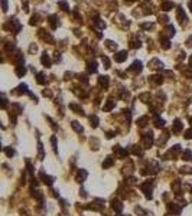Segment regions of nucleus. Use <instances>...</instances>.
Instances as JSON below:
<instances>
[{"label":"nucleus","mask_w":192,"mask_h":216,"mask_svg":"<svg viewBox=\"0 0 192 216\" xmlns=\"http://www.w3.org/2000/svg\"><path fill=\"white\" fill-rule=\"evenodd\" d=\"M160 45H162V48H163V49H169V46H170L169 41H167V39H165V38H163V39H160Z\"/></svg>","instance_id":"7c9ffc66"},{"label":"nucleus","mask_w":192,"mask_h":216,"mask_svg":"<svg viewBox=\"0 0 192 216\" xmlns=\"http://www.w3.org/2000/svg\"><path fill=\"white\" fill-rule=\"evenodd\" d=\"M88 72H91V74L97 72V62L95 61H90L88 62Z\"/></svg>","instance_id":"aec40b11"},{"label":"nucleus","mask_w":192,"mask_h":216,"mask_svg":"<svg viewBox=\"0 0 192 216\" xmlns=\"http://www.w3.org/2000/svg\"><path fill=\"white\" fill-rule=\"evenodd\" d=\"M172 189H173V190H179V189H181V182H179V180H175V183H172Z\"/></svg>","instance_id":"c9c22d12"},{"label":"nucleus","mask_w":192,"mask_h":216,"mask_svg":"<svg viewBox=\"0 0 192 216\" xmlns=\"http://www.w3.org/2000/svg\"><path fill=\"white\" fill-rule=\"evenodd\" d=\"M55 61H61V55H59V52H55Z\"/></svg>","instance_id":"de8ad7c7"},{"label":"nucleus","mask_w":192,"mask_h":216,"mask_svg":"<svg viewBox=\"0 0 192 216\" xmlns=\"http://www.w3.org/2000/svg\"><path fill=\"white\" fill-rule=\"evenodd\" d=\"M142 143H143V147H144V149H149L152 146V143H153V133H152V131H147V133L142 137Z\"/></svg>","instance_id":"f257e3e1"},{"label":"nucleus","mask_w":192,"mask_h":216,"mask_svg":"<svg viewBox=\"0 0 192 216\" xmlns=\"http://www.w3.org/2000/svg\"><path fill=\"white\" fill-rule=\"evenodd\" d=\"M26 74V68L23 65H17L16 67V75L17 76H23Z\"/></svg>","instance_id":"4be33fe9"},{"label":"nucleus","mask_w":192,"mask_h":216,"mask_svg":"<svg viewBox=\"0 0 192 216\" xmlns=\"http://www.w3.org/2000/svg\"><path fill=\"white\" fill-rule=\"evenodd\" d=\"M90 123H91V127H94V128H95V127L98 125V117H97V115H91V117H90Z\"/></svg>","instance_id":"a878e982"},{"label":"nucleus","mask_w":192,"mask_h":216,"mask_svg":"<svg viewBox=\"0 0 192 216\" xmlns=\"http://www.w3.org/2000/svg\"><path fill=\"white\" fill-rule=\"evenodd\" d=\"M167 209H169V212H170V213H175V215H179V213H181V208H179V206H176L175 203L167 205Z\"/></svg>","instance_id":"ddd939ff"},{"label":"nucleus","mask_w":192,"mask_h":216,"mask_svg":"<svg viewBox=\"0 0 192 216\" xmlns=\"http://www.w3.org/2000/svg\"><path fill=\"white\" fill-rule=\"evenodd\" d=\"M126 59H127V52L126 50H120V52H117L116 55H114V61L116 62H124Z\"/></svg>","instance_id":"39448f33"},{"label":"nucleus","mask_w":192,"mask_h":216,"mask_svg":"<svg viewBox=\"0 0 192 216\" xmlns=\"http://www.w3.org/2000/svg\"><path fill=\"white\" fill-rule=\"evenodd\" d=\"M165 32H166L167 36H172V35H175V27H173L172 25H167V27H166V30H165Z\"/></svg>","instance_id":"c756f323"},{"label":"nucleus","mask_w":192,"mask_h":216,"mask_svg":"<svg viewBox=\"0 0 192 216\" xmlns=\"http://www.w3.org/2000/svg\"><path fill=\"white\" fill-rule=\"evenodd\" d=\"M69 108H71V109H74L77 114H80V115H84V109H83L81 107H78L77 104H69Z\"/></svg>","instance_id":"412c9836"},{"label":"nucleus","mask_w":192,"mask_h":216,"mask_svg":"<svg viewBox=\"0 0 192 216\" xmlns=\"http://www.w3.org/2000/svg\"><path fill=\"white\" fill-rule=\"evenodd\" d=\"M182 121L181 120H175L173 121V125H172V130H173V133H179L181 130H182Z\"/></svg>","instance_id":"9b49d317"},{"label":"nucleus","mask_w":192,"mask_h":216,"mask_svg":"<svg viewBox=\"0 0 192 216\" xmlns=\"http://www.w3.org/2000/svg\"><path fill=\"white\" fill-rule=\"evenodd\" d=\"M182 158H184L185 161H191V160H192V153H191V150H185L184 154H182Z\"/></svg>","instance_id":"5701e85b"},{"label":"nucleus","mask_w":192,"mask_h":216,"mask_svg":"<svg viewBox=\"0 0 192 216\" xmlns=\"http://www.w3.org/2000/svg\"><path fill=\"white\" fill-rule=\"evenodd\" d=\"M159 22H160V23H166L167 16H165V15H163V16H159Z\"/></svg>","instance_id":"37998d69"},{"label":"nucleus","mask_w":192,"mask_h":216,"mask_svg":"<svg viewBox=\"0 0 192 216\" xmlns=\"http://www.w3.org/2000/svg\"><path fill=\"white\" fill-rule=\"evenodd\" d=\"M113 150H114V153H117V154H118L120 157H126V156H127V150L121 149L120 146H116V147H114Z\"/></svg>","instance_id":"2eb2a0df"},{"label":"nucleus","mask_w":192,"mask_h":216,"mask_svg":"<svg viewBox=\"0 0 192 216\" xmlns=\"http://www.w3.org/2000/svg\"><path fill=\"white\" fill-rule=\"evenodd\" d=\"M162 76H158V75H153V76H149V82L155 84V85H159V84H162Z\"/></svg>","instance_id":"a211bd4d"},{"label":"nucleus","mask_w":192,"mask_h":216,"mask_svg":"<svg viewBox=\"0 0 192 216\" xmlns=\"http://www.w3.org/2000/svg\"><path fill=\"white\" fill-rule=\"evenodd\" d=\"M129 71H132V72H140V71H142V62H140V61H134L133 64H132V67L129 68Z\"/></svg>","instance_id":"0eeeda50"},{"label":"nucleus","mask_w":192,"mask_h":216,"mask_svg":"<svg viewBox=\"0 0 192 216\" xmlns=\"http://www.w3.org/2000/svg\"><path fill=\"white\" fill-rule=\"evenodd\" d=\"M113 161H114V160H113V157H107L106 160H104V163H103V167H104V169L110 167L111 164H113Z\"/></svg>","instance_id":"c85d7f7f"},{"label":"nucleus","mask_w":192,"mask_h":216,"mask_svg":"<svg viewBox=\"0 0 192 216\" xmlns=\"http://www.w3.org/2000/svg\"><path fill=\"white\" fill-rule=\"evenodd\" d=\"M142 27H143V29H152V27H153V25H152V23H143Z\"/></svg>","instance_id":"c03bdc74"},{"label":"nucleus","mask_w":192,"mask_h":216,"mask_svg":"<svg viewBox=\"0 0 192 216\" xmlns=\"http://www.w3.org/2000/svg\"><path fill=\"white\" fill-rule=\"evenodd\" d=\"M109 76H104V75H101V76H98V84H100L101 87H104V88H107L109 87Z\"/></svg>","instance_id":"f8f14e48"},{"label":"nucleus","mask_w":192,"mask_h":216,"mask_svg":"<svg viewBox=\"0 0 192 216\" xmlns=\"http://www.w3.org/2000/svg\"><path fill=\"white\" fill-rule=\"evenodd\" d=\"M72 128H74V130H75L77 133H83V127H81V125H80V123H77V121H72Z\"/></svg>","instance_id":"bb28decb"},{"label":"nucleus","mask_w":192,"mask_h":216,"mask_svg":"<svg viewBox=\"0 0 192 216\" xmlns=\"http://www.w3.org/2000/svg\"><path fill=\"white\" fill-rule=\"evenodd\" d=\"M1 7L3 12H7V0H1Z\"/></svg>","instance_id":"79ce46f5"},{"label":"nucleus","mask_w":192,"mask_h":216,"mask_svg":"<svg viewBox=\"0 0 192 216\" xmlns=\"http://www.w3.org/2000/svg\"><path fill=\"white\" fill-rule=\"evenodd\" d=\"M101 61H103V64L106 65L104 68H107V69H109V68H110V61H109V58H107V56H103V58H101Z\"/></svg>","instance_id":"e433bc0d"},{"label":"nucleus","mask_w":192,"mask_h":216,"mask_svg":"<svg viewBox=\"0 0 192 216\" xmlns=\"http://www.w3.org/2000/svg\"><path fill=\"white\" fill-rule=\"evenodd\" d=\"M4 153H6L7 157H12V156L15 154V150L12 149V147H4Z\"/></svg>","instance_id":"473e14b6"},{"label":"nucleus","mask_w":192,"mask_h":216,"mask_svg":"<svg viewBox=\"0 0 192 216\" xmlns=\"http://www.w3.org/2000/svg\"><path fill=\"white\" fill-rule=\"evenodd\" d=\"M114 105H116V101L110 98V100H107V102H106V105L103 107V109H104V111H110V109H113Z\"/></svg>","instance_id":"dca6fc26"},{"label":"nucleus","mask_w":192,"mask_h":216,"mask_svg":"<svg viewBox=\"0 0 192 216\" xmlns=\"http://www.w3.org/2000/svg\"><path fill=\"white\" fill-rule=\"evenodd\" d=\"M48 22H49V25H51V27L55 30L57 27H58V23H57V16L55 15H51L49 17H48Z\"/></svg>","instance_id":"4468645a"},{"label":"nucleus","mask_w":192,"mask_h":216,"mask_svg":"<svg viewBox=\"0 0 192 216\" xmlns=\"http://www.w3.org/2000/svg\"><path fill=\"white\" fill-rule=\"evenodd\" d=\"M126 1H127V3H130V1H134V0H126Z\"/></svg>","instance_id":"3c124183"},{"label":"nucleus","mask_w":192,"mask_h":216,"mask_svg":"<svg viewBox=\"0 0 192 216\" xmlns=\"http://www.w3.org/2000/svg\"><path fill=\"white\" fill-rule=\"evenodd\" d=\"M39 176H41V179L43 180V183H45V184L52 186V183H54V177H49L48 175H45L43 172H41V175H39Z\"/></svg>","instance_id":"9d476101"},{"label":"nucleus","mask_w":192,"mask_h":216,"mask_svg":"<svg viewBox=\"0 0 192 216\" xmlns=\"http://www.w3.org/2000/svg\"><path fill=\"white\" fill-rule=\"evenodd\" d=\"M139 98H140L143 102H150V94H147V92L140 94V95H139Z\"/></svg>","instance_id":"393cba45"},{"label":"nucleus","mask_w":192,"mask_h":216,"mask_svg":"<svg viewBox=\"0 0 192 216\" xmlns=\"http://www.w3.org/2000/svg\"><path fill=\"white\" fill-rule=\"evenodd\" d=\"M176 17H178V22L181 23V25H185L186 23V15H185V12L182 10V7H178L176 9Z\"/></svg>","instance_id":"f03ea898"},{"label":"nucleus","mask_w":192,"mask_h":216,"mask_svg":"<svg viewBox=\"0 0 192 216\" xmlns=\"http://www.w3.org/2000/svg\"><path fill=\"white\" fill-rule=\"evenodd\" d=\"M155 124H156V127H159V128H162L163 125H165V121L162 120V118H159L158 115L155 117Z\"/></svg>","instance_id":"cd10ccee"},{"label":"nucleus","mask_w":192,"mask_h":216,"mask_svg":"<svg viewBox=\"0 0 192 216\" xmlns=\"http://www.w3.org/2000/svg\"><path fill=\"white\" fill-rule=\"evenodd\" d=\"M29 23H31V25H36V23H38V16H32V20H31Z\"/></svg>","instance_id":"a18cd8bd"},{"label":"nucleus","mask_w":192,"mask_h":216,"mask_svg":"<svg viewBox=\"0 0 192 216\" xmlns=\"http://www.w3.org/2000/svg\"><path fill=\"white\" fill-rule=\"evenodd\" d=\"M106 48L110 50H116L117 49V43H114L113 41H106Z\"/></svg>","instance_id":"b1692460"},{"label":"nucleus","mask_w":192,"mask_h":216,"mask_svg":"<svg viewBox=\"0 0 192 216\" xmlns=\"http://www.w3.org/2000/svg\"><path fill=\"white\" fill-rule=\"evenodd\" d=\"M146 123H147V117H142V118L137 120V125H140V127H144Z\"/></svg>","instance_id":"2f4dec72"},{"label":"nucleus","mask_w":192,"mask_h":216,"mask_svg":"<svg viewBox=\"0 0 192 216\" xmlns=\"http://www.w3.org/2000/svg\"><path fill=\"white\" fill-rule=\"evenodd\" d=\"M188 6H189V9H191V12H192V1H189V3H188Z\"/></svg>","instance_id":"09e8293b"},{"label":"nucleus","mask_w":192,"mask_h":216,"mask_svg":"<svg viewBox=\"0 0 192 216\" xmlns=\"http://www.w3.org/2000/svg\"><path fill=\"white\" fill-rule=\"evenodd\" d=\"M189 123H191V124H192V117H191V118H189Z\"/></svg>","instance_id":"603ef678"},{"label":"nucleus","mask_w":192,"mask_h":216,"mask_svg":"<svg viewBox=\"0 0 192 216\" xmlns=\"http://www.w3.org/2000/svg\"><path fill=\"white\" fill-rule=\"evenodd\" d=\"M162 67H163V64L159 59H152L149 62V68H152V69H160Z\"/></svg>","instance_id":"1a4fd4ad"},{"label":"nucleus","mask_w":192,"mask_h":216,"mask_svg":"<svg viewBox=\"0 0 192 216\" xmlns=\"http://www.w3.org/2000/svg\"><path fill=\"white\" fill-rule=\"evenodd\" d=\"M160 7H162V10H165V12H167V10H170V9H173V7H175V4H173L172 1H163Z\"/></svg>","instance_id":"6ab92c4d"},{"label":"nucleus","mask_w":192,"mask_h":216,"mask_svg":"<svg viewBox=\"0 0 192 216\" xmlns=\"http://www.w3.org/2000/svg\"><path fill=\"white\" fill-rule=\"evenodd\" d=\"M150 182H152V180H147L146 183H143V184H142V190H143V193L146 195V198H147V199H150V198H152V186H150Z\"/></svg>","instance_id":"7ed1b4c3"},{"label":"nucleus","mask_w":192,"mask_h":216,"mask_svg":"<svg viewBox=\"0 0 192 216\" xmlns=\"http://www.w3.org/2000/svg\"><path fill=\"white\" fill-rule=\"evenodd\" d=\"M189 67H192V56H191V59H189Z\"/></svg>","instance_id":"8fccbe9b"},{"label":"nucleus","mask_w":192,"mask_h":216,"mask_svg":"<svg viewBox=\"0 0 192 216\" xmlns=\"http://www.w3.org/2000/svg\"><path fill=\"white\" fill-rule=\"evenodd\" d=\"M9 25H10V29H12V32H13V33H17V32L20 30V23L17 22L16 19H10Z\"/></svg>","instance_id":"20e7f679"},{"label":"nucleus","mask_w":192,"mask_h":216,"mask_svg":"<svg viewBox=\"0 0 192 216\" xmlns=\"http://www.w3.org/2000/svg\"><path fill=\"white\" fill-rule=\"evenodd\" d=\"M6 105H7V101L3 97V98H1V108H6Z\"/></svg>","instance_id":"49530a36"},{"label":"nucleus","mask_w":192,"mask_h":216,"mask_svg":"<svg viewBox=\"0 0 192 216\" xmlns=\"http://www.w3.org/2000/svg\"><path fill=\"white\" fill-rule=\"evenodd\" d=\"M181 173H188V175H192V169H191V167H182V169H181Z\"/></svg>","instance_id":"58836bf2"},{"label":"nucleus","mask_w":192,"mask_h":216,"mask_svg":"<svg viewBox=\"0 0 192 216\" xmlns=\"http://www.w3.org/2000/svg\"><path fill=\"white\" fill-rule=\"evenodd\" d=\"M51 141H52V147H54V151H55V153H58V149H57V138H55V137H52V138H51Z\"/></svg>","instance_id":"ea45409f"},{"label":"nucleus","mask_w":192,"mask_h":216,"mask_svg":"<svg viewBox=\"0 0 192 216\" xmlns=\"http://www.w3.org/2000/svg\"><path fill=\"white\" fill-rule=\"evenodd\" d=\"M36 81H38V84H42V85L46 82V79H45L43 74H38V79H36Z\"/></svg>","instance_id":"f704fd0d"},{"label":"nucleus","mask_w":192,"mask_h":216,"mask_svg":"<svg viewBox=\"0 0 192 216\" xmlns=\"http://www.w3.org/2000/svg\"><path fill=\"white\" fill-rule=\"evenodd\" d=\"M87 176H88V173L85 172V170H78V173H77L75 176V180L78 183H83L85 179H87Z\"/></svg>","instance_id":"423d86ee"},{"label":"nucleus","mask_w":192,"mask_h":216,"mask_svg":"<svg viewBox=\"0 0 192 216\" xmlns=\"http://www.w3.org/2000/svg\"><path fill=\"white\" fill-rule=\"evenodd\" d=\"M111 208L114 209V210H116V212H121V210H123V205H121V202H120V200H113V206H111Z\"/></svg>","instance_id":"f3484780"},{"label":"nucleus","mask_w":192,"mask_h":216,"mask_svg":"<svg viewBox=\"0 0 192 216\" xmlns=\"http://www.w3.org/2000/svg\"><path fill=\"white\" fill-rule=\"evenodd\" d=\"M184 137L186 138V140H191V138H192V128H189L188 131H185V135H184Z\"/></svg>","instance_id":"4c0bfd02"},{"label":"nucleus","mask_w":192,"mask_h":216,"mask_svg":"<svg viewBox=\"0 0 192 216\" xmlns=\"http://www.w3.org/2000/svg\"><path fill=\"white\" fill-rule=\"evenodd\" d=\"M38 150H39V158H43V149H42V144L41 143H39V144H38Z\"/></svg>","instance_id":"a19ab883"},{"label":"nucleus","mask_w":192,"mask_h":216,"mask_svg":"<svg viewBox=\"0 0 192 216\" xmlns=\"http://www.w3.org/2000/svg\"><path fill=\"white\" fill-rule=\"evenodd\" d=\"M41 62H42V65L43 67H46V68H49L51 67V64H52V61H51V58H49V55L45 52L43 55H42V58H41Z\"/></svg>","instance_id":"6e6552de"},{"label":"nucleus","mask_w":192,"mask_h":216,"mask_svg":"<svg viewBox=\"0 0 192 216\" xmlns=\"http://www.w3.org/2000/svg\"><path fill=\"white\" fill-rule=\"evenodd\" d=\"M58 6H61L62 7V10H69V6H68V3L67 1H58Z\"/></svg>","instance_id":"72a5a7b5"}]
</instances>
